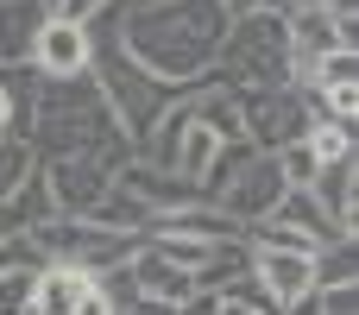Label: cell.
I'll return each mask as SVG.
<instances>
[{
	"label": "cell",
	"mask_w": 359,
	"mask_h": 315,
	"mask_svg": "<svg viewBox=\"0 0 359 315\" xmlns=\"http://www.w3.org/2000/svg\"><path fill=\"white\" fill-rule=\"evenodd\" d=\"M227 38L221 0H151V6H120L114 44L164 88L189 95L215 82V51Z\"/></svg>",
	"instance_id": "6da1fadb"
},
{
	"label": "cell",
	"mask_w": 359,
	"mask_h": 315,
	"mask_svg": "<svg viewBox=\"0 0 359 315\" xmlns=\"http://www.w3.org/2000/svg\"><path fill=\"white\" fill-rule=\"evenodd\" d=\"M25 145L44 158H95L101 170L133 164V139L114 126L95 76L82 82H38L32 76V101H25Z\"/></svg>",
	"instance_id": "7a4b0ae2"
},
{
	"label": "cell",
	"mask_w": 359,
	"mask_h": 315,
	"mask_svg": "<svg viewBox=\"0 0 359 315\" xmlns=\"http://www.w3.org/2000/svg\"><path fill=\"white\" fill-rule=\"evenodd\" d=\"M215 82L246 95V88H290V38L284 13H252L227 19V38L215 51Z\"/></svg>",
	"instance_id": "3957f363"
},
{
	"label": "cell",
	"mask_w": 359,
	"mask_h": 315,
	"mask_svg": "<svg viewBox=\"0 0 359 315\" xmlns=\"http://www.w3.org/2000/svg\"><path fill=\"white\" fill-rule=\"evenodd\" d=\"M32 246H38V259L44 265H76V272H88V278H107V272H120L126 259H133V234H114V227H95V221H44L38 234H25Z\"/></svg>",
	"instance_id": "277c9868"
},
{
	"label": "cell",
	"mask_w": 359,
	"mask_h": 315,
	"mask_svg": "<svg viewBox=\"0 0 359 315\" xmlns=\"http://www.w3.org/2000/svg\"><path fill=\"white\" fill-rule=\"evenodd\" d=\"M240 101V133L252 152H284L309 133V101L303 88H246L233 95Z\"/></svg>",
	"instance_id": "5b68a950"
},
{
	"label": "cell",
	"mask_w": 359,
	"mask_h": 315,
	"mask_svg": "<svg viewBox=\"0 0 359 315\" xmlns=\"http://www.w3.org/2000/svg\"><path fill=\"white\" fill-rule=\"evenodd\" d=\"M25 69H32L38 82H82V76L95 69V38H88V25L44 13L38 32H32V44H25Z\"/></svg>",
	"instance_id": "8992f818"
},
{
	"label": "cell",
	"mask_w": 359,
	"mask_h": 315,
	"mask_svg": "<svg viewBox=\"0 0 359 315\" xmlns=\"http://www.w3.org/2000/svg\"><path fill=\"white\" fill-rule=\"evenodd\" d=\"M284 202V177H278V158L271 152H252L246 164H240V177L215 196V208L246 234V227H259V221H271V208Z\"/></svg>",
	"instance_id": "52a82bcc"
},
{
	"label": "cell",
	"mask_w": 359,
	"mask_h": 315,
	"mask_svg": "<svg viewBox=\"0 0 359 315\" xmlns=\"http://www.w3.org/2000/svg\"><path fill=\"white\" fill-rule=\"evenodd\" d=\"M38 170L50 183V202H57L63 221H95V208L114 189V170H101L95 158H44Z\"/></svg>",
	"instance_id": "ba28073f"
},
{
	"label": "cell",
	"mask_w": 359,
	"mask_h": 315,
	"mask_svg": "<svg viewBox=\"0 0 359 315\" xmlns=\"http://www.w3.org/2000/svg\"><path fill=\"white\" fill-rule=\"evenodd\" d=\"M246 278L252 290L284 315L290 303H303L316 290V253H271V246H246Z\"/></svg>",
	"instance_id": "9c48e42d"
},
{
	"label": "cell",
	"mask_w": 359,
	"mask_h": 315,
	"mask_svg": "<svg viewBox=\"0 0 359 315\" xmlns=\"http://www.w3.org/2000/svg\"><path fill=\"white\" fill-rule=\"evenodd\" d=\"M316 208L328 215V227L341 234V240H359V158L347 164H328L322 177H316Z\"/></svg>",
	"instance_id": "30bf717a"
},
{
	"label": "cell",
	"mask_w": 359,
	"mask_h": 315,
	"mask_svg": "<svg viewBox=\"0 0 359 315\" xmlns=\"http://www.w3.org/2000/svg\"><path fill=\"white\" fill-rule=\"evenodd\" d=\"M95 284H101V278H88V272H76V265H38L25 315H76L82 303H88Z\"/></svg>",
	"instance_id": "8fae6325"
},
{
	"label": "cell",
	"mask_w": 359,
	"mask_h": 315,
	"mask_svg": "<svg viewBox=\"0 0 359 315\" xmlns=\"http://www.w3.org/2000/svg\"><path fill=\"white\" fill-rule=\"evenodd\" d=\"M44 221H57V202H50V183L44 170H32L6 202H0V234H38Z\"/></svg>",
	"instance_id": "7c38bea8"
},
{
	"label": "cell",
	"mask_w": 359,
	"mask_h": 315,
	"mask_svg": "<svg viewBox=\"0 0 359 315\" xmlns=\"http://www.w3.org/2000/svg\"><path fill=\"white\" fill-rule=\"evenodd\" d=\"M271 221H278V227H290V234H303L309 246H328V240H341V234L328 227V215L316 208V196H309V189H284V202L271 208Z\"/></svg>",
	"instance_id": "4fadbf2b"
},
{
	"label": "cell",
	"mask_w": 359,
	"mask_h": 315,
	"mask_svg": "<svg viewBox=\"0 0 359 315\" xmlns=\"http://www.w3.org/2000/svg\"><path fill=\"white\" fill-rule=\"evenodd\" d=\"M359 284V246L353 240H328L316 253V290H353Z\"/></svg>",
	"instance_id": "5bb4252c"
},
{
	"label": "cell",
	"mask_w": 359,
	"mask_h": 315,
	"mask_svg": "<svg viewBox=\"0 0 359 315\" xmlns=\"http://www.w3.org/2000/svg\"><path fill=\"white\" fill-rule=\"evenodd\" d=\"M25 101H32V69H25V63L0 69V139H6V133L25 139Z\"/></svg>",
	"instance_id": "9a60e30c"
},
{
	"label": "cell",
	"mask_w": 359,
	"mask_h": 315,
	"mask_svg": "<svg viewBox=\"0 0 359 315\" xmlns=\"http://www.w3.org/2000/svg\"><path fill=\"white\" fill-rule=\"evenodd\" d=\"M303 145H309V158H316L322 170H328V164H347V158H359V145H353V126H334V120H309Z\"/></svg>",
	"instance_id": "2e32d148"
},
{
	"label": "cell",
	"mask_w": 359,
	"mask_h": 315,
	"mask_svg": "<svg viewBox=\"0 0 359 315\" xmlns=\"http://www.w3.org/2000/svg\"><path fill=\"white\" fill-rule=\"evenodd\" d=\"M32 170H38V152H32L19 133H6V139H0V202H6V196L25 183Z\"/></svg>",
	"instance_id": "e0dca14e"
},
{
	"label": "cell",
	"mask_w": 359,
	"mask_h": 315,
	"mask_svg": "<svg viewBox=\"0 0 359 315\" xmlns=\"http://www.w3.org/2000/svg\"><path fill=\"white\" fill-rule=\"evenodd\" d=\"M303 88H359V51H334V57H322V63L309 69Z\"/></svg>",
	"instance_id": "ac0fdd59"
},
{
	"label": "cell",
	"mask_w": 359,
	"mask_h": 315,
	"mask_svg": "<svg viewBox=\"0 0 359 315\" xmlns=\"http://www.w3.org/2000/svg\"><path fill=\"white\" fill-rule=\"evenodd\" d=\"M278 158V177H284V189H316V177H322V164L309 158V145L297 139V145H284V152H271Z\"/></svg>",
	"instance_id": "d6986e66"
},
{
	"label": "cell",
	"mask_w": 359,
	"mask_h": 315,
	"mask_svg": "<svg viewBox=\"0 0 359 315\" xmlns=\"http://www.w3.org/2000/svg\"><path fill=\"white\" fill-rule=\"evenodd\" d=\"M215 297H221V315H278L259 290H252V278H233V284H227V290H215Z\"/></svg>",
	"instance_id": "ffe728a7"
},
{
	"label": "cell",
	"mask_w": 359,
	"mask_h": 315,
	"mask_svg": "<svg viewBox=\"0 0 359 315\" xmlns=\"http://www.w3.org/2000/svg\"><path fill=\"white\" fill-rule=\"evenodd\" d=\"M38 265H44V259H38V246H32L25 234H6V240H0V278H6V272H38Z\"/></svg>",
	"instance_id": "44dd1931"
},
{
	"label": "cell",
	"mask_w": 359,
	"mask_h": 315,
	"mask_svg": "<svg viewBox=\"0 0 359 315\" xmlns=\"http://www.w3.org/2000/svg\"><path fill=\"white\" fill-rule=\"evenodd\" d=\"M32 278H38V272H6V278H0V315H25V303H32Z\"/></svg>",
	"instance_id": "7402d4cb"
},
{
	"label": "cell",
	"mask_w": 359,
	"mask_h": 315,
	"mask_svg": "<svg viewBox=\"0 0 359 315\" xmlns=\"http://www.w3.org/2000/svg\"><path fill=\"white\" fill-rule=\"evenodd\" d=\"M316 309L322 315H359V284L353 290H316Z\"/></svg>",
	"instance_id": "603a6c76"
},
{
	"label": "cell",
	"mask_w": 359,
	"mask_h": 315,
	"mask_svg": "<svg viewBox=\"0 0 359 315\" xmlns=\"http://www.w3.org/2000/svg\"><path fill=\"white\" fill-rule=\"evenodd\" d=\"M114 0H57V19H76V25H88L95 13H107Z\"/></svg>",
	"instance_id": "cb8c5ba5"
},
{
	"label": "cell",
	"mask_w": 359,
	"mask_h": 315,
	"mask_svg": "<svg viewBox=\"0 0 359 315\" xmlns=\"http://www.w3.org/2000/svg\"><path fill=\"white\" fill-rule=\"evenodd\" d=\"M227 19H252V13H284V0H221Z\"/></svg>",
	"instance_id": "d4e9b609"
},
{
	"label": "cell",
	"mask_w": 359,
	"mask_h": 315,
	"mask_svg": "<svg viewBox=\"0 0 359 315\" xmlns=\"http://www.w3.org/2000/svg\"><path fill=\"white\" fill-rule=\"evenodd\" d=\"M177 315H221V297H215V290H196V297H189Z\"/></svg>",
	"instance_id": "484cf974"
},
{
	"label": "cell",
	"mask_w": 359,
	"mask_h": 315,
	"mask_svg": "<svg viewBox=\"0 0 359 315\" xmlns=\"http://www.w3.org/2000/svg\"><path fill=\"white\" fill-rule=\"evenodd\" d=\"M284 315H322V309H316V290H309L303 303H290V309H284Z\"/></svg>",
	"instance_id": "4316f807"
},
{
	"label": "cell",
	"mask_w": 359,
	"mask_h": 315,
	"mask_svg": "<svg viewBox=\"0 0 359 315\" xmlns=\"http://www.w3.org/2000/svg\"><path fill=\"white\" fill-rule=\"evenodd\" d=\"M284 6H334V0H284Z\"/></svg>",
	"instance_id": "83f0119b"
},
{
	"label": "cell",
	"mask_w": 359,
	"mask_h": 315,
	"mask_svg": "<svg viewBox=\"0 0 359 315\" xmlns=\"http://www.w3.org/2000/svg\"><path fill=\"white\" fill-rule=\"evenodd\" d=\"M120 6H151V0H120Z\"/></svg>",
	"instance_id": "f1b7e54d"
},
{
	"label": "cell",
	"mask_w": 359,
	"mask_h": 315,
	"mask_svg": "<svg viewBox=\"0 0 359 315\" xmlns=\"http://www.w3.org/2000/svg\"><path fill=\"white\" fill-rule=\"evenodd\" d=\"M0 6H19V0H0Z\"/></svg>",
	"instance_id": "f546056e"
},
{
	"label": "cell",
	"mask_w": 359,
	"mask_h": 315,
	"mask_svg": "<svg viewBox=\"0 0 359 315\" xmlns=\"http://www.w3.org/2000/svg\"><path fill=\"white\" fill-rule=\"evenodd\" d=\"M0 69H6V57H0Z\"/></svg>",
	"instance_id": "4dcf8cb0"
},
{
	"label": "cell",
	"mask_w": 359,
	"mask_h": 315,
	"mask_svg": "<svg viewBox=\"0 0 359 315\" xmlns=\"http://www.w3.org/2000/svg\"><path fill=\"white\" fill-rule=\"evenodd\" d=\"M0 240H6V234H0Z\"/></svg>",
	"instance_id": "1f68e13d"
}]
</instances>
